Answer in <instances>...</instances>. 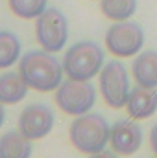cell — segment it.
<instances>
[{
  "label": "cell",
  "instance_id": "obj_1",
  "mask_svg": "<svg viewBox=\"0 0 157 158\" xmlns=\"http://www.w3.org/2000/svg\"><path fill=\"white\" fill-rule=\"evenodd\" d=\"M19 72L30 88L37 92H52L63 81V63L56 59L52 52L32 50L19 61Z\"/></svg>",
  "mask_w": 157,
  "mask_h": 158
},
{
  "label": "cell",
  "instance_id": "obj_2",
  "mask_svg": "<svg viewBox=\"0 0 157 158\" xmlns=\"http://www.w3.org/2000/svg\"><path fill=\"white\" fill-rule=\"evenodd\" d=\"M109 123L96 112H85L78 116L69 131L72 145L83 155H100L109 145Z\"/></svg>",
  "mask_w": 157,
  "mask_h": 158
},
{
  "label": "cell",
  "instance_id": "obj_3",
  "mask_svg": "<svg viewBox=\"0 0 157 158\" xmlns=\"http://www.w3.org/2000/svg\"><path fill=\"white\" fill-rule=\"evenodd\" d=\"M104 66V52L92 40L76 42L63 55V70L67 77L91 81L100 74Z\"/></svg>",
  "mask_w": 157,
  "mask_h": 158
},
{
  "label": "cell",
  "instance_id": "obj_4",
  "mask_svg": "<svg viewBox=\"0 0 157 158\" xmlns=\"http://www.w3.org/2000/svg\"><path fill=\"white\" fill-rule=\"evenodd\" d=\"M56 103L63 112L70 116H81L91 112L94 107L96 88L89 81L69 77L67 81H61V85L56 88Z\"/></svg>",
  "mask_w": 157,
  "mask_h": 158
},
{
  "label": "cell",
  "instance_id": "obj_5",
  "mask_svg": "<svg viewBox=\"0 0 157 158\" xmlns=\"http://www.w3.org/2000/svg\"><path fill=\"white\" fill-rule=\"evenodd\" d=\"M35 37L43 50L57 53L65 48L69 39V22L67 17L57 7H46L35 24Z\"/></svg>",
  "mask_w": 157,
  "mask_h": 158
},
{
  "label": "cell",
  "instance_id": "obj_6",
  "mask_svg": "<svg viewBox=\"0 0 157 158\" xmlns=\"http://www.w3.org/2000/svg\"><path fill=\"white\" fill-rule=\"evenodd\" d=\"M129 76L120 61H109L100 70V94L107 107L122 109L129 98Z\"/></svg>",
  "mask_w": 157,
  "mask_h": 158
},
{
  "label": "cell",
  "instance_id": "obj_7",
  "mask_svg": "<svg viewBox=\"0 0 157 158\" xmlns=\"http://www.w3.org/2000/svg\"><path fill=\"white\" fill-rule=\"evenodd\" d=\"M105 46L117 57H133L144 46V31L137 22L118 20L105 33Z\"/></svg>",
  "mask_w": 157,
  "mask_h": 158
},
{
  "label": "cell",
  "instance_id": "obj_8",
  "mask_svg": "<svg viewBox=\"0 0 157 158\" xmlns=\"http://www.w3.org/2000/svg\"><path fill=\"white\" fill-rule=\"evenodd\" d=\"M54 112L43 105V103H34L26 107L20 116H19V131L26 134L30 140H41L46 134H50L54 127Z\"/></svg>",
  "mask_w": 157,
  "mask_h": 158
},
{
  "label": "cell",
  "instance_id": "obj_9",
  "mask_svg": "<svg viewBox=\"0 0 157 158\" xmlns=\"http://www.w3.org/2000/svg\"><path fill=\"white\" fill-rule=\"evenodd\" d=\"M109 145L117 155H135L142 145V129L131 119H120L111 127Z\"/></svg>",
  "mask_w": 157,
  "mask_h": 158
},
{
  "label": "cell",
  "instance_id": "obj_10",
  "mask_svg": "<svg viewBox=\"0 0 157 158\" xmlns=\"http://www.w3.org/2000/svg\"><path fill=\"white\" fill-rule=\"evenodd\" d=\"M128 114L131 119H146L157 110V88H148L137 85L126 103Z\"/></svg>",
  "mask_w": 157,
  "mask_h": 158
},
{
  "label": "cell",
  "instance_id": "obj_11",
  "mask_svg": "<svg viewBox=\"0 0 157 158\" xmlns=\"http://www.w3.org/2000/svg\"><path fill=\"white\" fill-rule=\"evenodd\" d=\"M133 77L135 83L141 86L157 88V52L155 50H146L139 52V55L133 61Z\"/></svg>",
  "mask_w": 157,
  "mask_h": 158
},
{
  "label": "cell",
  "instance_id": "obj_12",
  "mask_svg": "<svg viewBox=\"0 0 157 158\" xmlns=\"http://www.w3.org/2000/svg\"><path fill=\"white\" fill-rule=\"evenodd\" d=\"M28 83L20 72H6L0 76V103L17 105L28 94Z\"/></svg>",
  "mask_w": 157,
  "mask_h": 158
},
{
  "label": "cell",
  "instance_id": "obj_13",
  "mask_svg": "<svg viewBox=\"0 0 157 158\" xmlns=\"http://www.w3.org/2000/svg\"><path fill=\"white\" fill-rule=\"evenodd\" d=\"M32 155V140L20 131H9L0 138V156L28 158Z\"/></svg>",
  "mask_w": 157,
  "mask_h": 158
},
{
  "label": "cell",
  "instance_id": "obj_14",
  "mask_svg": "<svg viewBox=\"0 0 157 158\" xmlns=\"http://www.w3.org/2000/svg\"><path fill=\"white\" fill-rule=\"evenodd\" d=\"M20 52H22V44L19 37L13 31L2 30L0 31V70L11 68L19 61Z\"/></svg>",
  "mask_w": 157,
  "mask_h": 158
},
{
  "label": "cell",
  "instance_id": "obj_15",
  "mask_svg": "<svg viewBox=\"0 0 157 158\" xmlns=\"http://www.w3.org/2000/svg\"><path fill=\"white\" fill-rule=\"evenodd\" d=\"M102 13L113 20H129L137 9V0H100Z\"/></svg>",
  "mask_w": 157,
  "mask_h": 158
},
{
  "label": "cell",
  "instance_id": "obj_16",
  "mask_svg": "<svg viewBox=\"0 0 157 158\" xmlns=\"http://www.w3.org/2000/svg\"><path fill=\"white\" fill-rule=\"evenodd\" d=\"M46 2L48 0H7L13 15H17L19 19H24V20L37 19L46 9Z\"/></svg>",
  "mask_w": 157,
  "mask_h": 158
},
{
  "label": "cell",
  "instance_id": "obj_17",
  "mask_svg": "<svg viewBox=\"0 0 157 158\" xmlns=\"http://www.w3.org/2000/svg\"><path fill=\"white\" fill-rule=\"evenodd\" d=\"M150 145H152V151L157 155V123L150 131Z\"/></svg>",
  "mask_w": 157,
  "mask_h": 158
},
{
  "label": "cell",
  "instance_id": "obj_18",
  "mask_svg": "<svg viewBox=\"0 0 157 158\" xmlns=\"http://www.w3.org/2000/svg\"><path fill=\"white\" fill-rule=\"evenodd\" d=\"M4 119H6V112H4V103H0V127L4 125Z\"/></svg>",
  "mask_w": 157,
  "mask_h": 158
}]
</instances>
